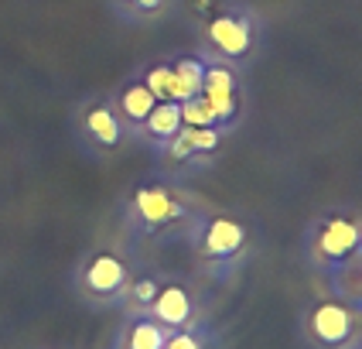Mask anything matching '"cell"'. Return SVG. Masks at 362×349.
Listing matches in <instances>:
<instances>
[{
    "instance_id": "7",
    "label": "cell",
    "mask_w": 362,
    "mask_h": 349,
    "mask_svg": "<svg viewBox=\"0 0 362 349\" xmlns=\"http://www.w3.org/2000/svg\"><path fill=\"white\" fill-rule=\"evenodd\" d=\"M151 305H154V315H158V326H185L192 319V298L178 285L158 287V298Z\"/></svg>"
},
{
    "instance_id": "2",
    "label": "cell",
    "mask_w": 362,
    "mask_h": 349,
    "mask_svg": "<svg viewBox=\"0 0 362 349\" xmlns=\"http://www.w3.org/2000/svg\"><path fill=\"white\" fill-rule=\"evenodd\" d=\"M352 308L342 302H322V305L311 311V336L322 343V346H345L352 339Z\"/></svg>"
},
{
    "instance_id": "15",
    "label": "cell",
    "mask_w": 362,
    "mask_h": 349,
    "mask_svg": "<svg viewBox=\"0 0 362 349\" xmlns=\"http://www.w3.org/2000/svg\"><path fill=\"white\" fill-rule=\"evenodd\" d=\"M216 123H219V117L212 113V106L202 96L181 103V127H216Z\"/></svg>"
},
{
    "instance_id": "17",
    "label": "cell",
    "mask_w": 362,
    "mask_h": 349,
    "mask_svg": "<svg viewBox=\"0 0 362 349\" xmlns=\"http://www.w3.org/2000/svg\"><path fill=\"white\" fill-rule=\"evenodd\" d=\"M158 287H161V285H158L154 278H141V281L134 285V298H137L141 305H151V302L158 298Z\"/></svg>"
},
{
    "instance_id": "3",
    "label": "cell",
    "mask_w": 362,
    "mask_h": 349,
    "mask_svg": "<svg viewBox=\"0 0 362 349\" xmlns=\"http://www.w3.org/2000/svg\"><path fill=\"white\" fill-rule=\"evenodd\" d=\"M202 100L212 106V113L219 123L236 117V72L229 65H205V79H202Z\"/></svg>"
},
{
    "instance_id": "19",
    "label": "cell",
    "mask_w": 362,
    "mask_h": 349,
    "mask_svg": "<svg viewBox=\"0 0 362 349\" xmlns=\"http://www.w3.org/2000/svg\"><path fill=\"white\" fill-rule=\"evenodd\" d=\"M161 349H202L199 343H195V336H171V339H164V346Z\"/></svg>"
},
{
    "instance_id": "14",
    "label": "cell",
    "mask_w": 362,
    "mask_h": 349,
    "mask_svg": "<svg viewBox=\"0 0 362 349\" xmlns=\"http://www.w3.org/2000/svg\"><path fill=\"white\" fill-rule=\"evenodd\" d=\"M164 328L158 322H134L127 336V349H161L164 346Z\"/></svg>"
},
{
    "instance_id": "4",
    "label": "cell",
    "mask_w": 362,
    "mask_h": 349,
    "mask_svg": "<svg viewBox=\"0 0 362 349\" xmlns=\"http://www.w3.org/2000/svg\"><path fill=\"white\" fill-rule=\"evenodd\" d=\"M123 285H127V267L113 253H96L82 267V287L93 298H113L123 291Z\"/></svg>"
},
{
    "instance_id": "13",
    "label": "cell",
    "mask_w": 362,
    "mask_h": 349,
    "mask_svg": "<svg viewBox=\"0 0 362 349\" xmlns=\"http://www.w3.org/2000/svg\"><path fill=\"white\" fill-rule=\"evenodd\" d=\"M144 86L154 93V100H175L178 103V82H175V69L171 65H154L147 76H144Z\"/></svg>"
},
{
    "instance_id": "10",
    "label": "cell",
    "mask_w": 362,
    "mask_h": 349,
    "mask_svg": "<svg viewBox=\"0 0 362 349\" xmlns=\"http://www.w3.org/2000/svg\"><path fill=\"white\" fill-rule=\"evenodd\" d=\"M86 130L100 147H117L120 144V120H117V113L110 106H89Z\"/></svg>"
},
{
    "instance_id": "9",
    "label": "cell",
    "mask_w": 362,
    "mask_h": 349,
    "mask_svg": "<svg viewBox=\"0 0 362 349\" xmlns=\"http://www.w3.org/2000/svg\"><path fill=\"white\" fill-rule=\"evenodd\" d=\"M144 127H147V134H151L154 141H171L181 130V103H175V100L154 103V110H151V117L144 120Z\"/></svg>"
},
{
    "instance_id": "18",
    "label": "cell",
    "mask_w": 362,
    "mask_h": 349,
    "mask_svg": "<svg viewBox=\"0 0 362 349\" xmlns=\"http://www.w3.org/2000/svg\"><path fill=\"white\" fill-rule=\"evenodd\" d=\"M171 154H175V158H178V161H188V158H192V154H195V151H192V147H188V141H185V137H181V130L178 134H175V137H171Z\"/></svg>"
},
{
    "instance_id": "12",
    "label": "cell",
    "mask_w": 362,
    "mask_h": 349,
    "mask_svg": "<svg viewBox=\"0 0 362 349\" xmlns=\"http://www.w3.org/2000/svg\"><path fill=\"white\" fill-rule=\"evenodd\" d=\"M154 93L144 86V82H134V86H127L120 93V110L123 117L130 123H144L147 117H151V110H154Z\"/></svg>"
},
{
    "instance_id": "1",
    "label": "cell",
    "mask_w": 362,
    "mask_h": 349,
    "mask_svg": "<svg viewBox=\"0 0 362 349\" xmlns=\"http://www.w3.org/2000/svg\"><path fill=\"white\" fill-rule=\"evenodd\" d=\"M205 38H209V45L219 52L222 59L236 62L253 48V24H250L246 14L226 11V14H216V18L205 24Z\"/></svg>"
},
{
    "instance_id": "11",
    "label": "cell",
    "mask_w": 362,
    "mask_h": 349,
    "mask_svg": "<svg viewBox=\"0 0 362 349\" xmlns=\"http://www.w3.org/2000/svg\"><path fill=\"white\" fill-rule=\"evenodd\" d=\"M171 69H175V82H178V103L199 96L202 79H205V62L195 59V55H185V59H178Z\"/></svg>"
},
{
    "instance_id": "5",
    "label": "cell",
    "mask_w": 362,
    "mask_h": 349,
    "mask_svg": "<svg viewBox=\"0 0 362 349\" xmlns=\"http://www.w3.org/2000/svg\"><path fill=\"white\" fill-rule=\"evenodd\" d=\"M359 246H362V229L352 219H345V216H335V219H328L318 229V253L325 261L345 264Z\"/></svg>"
},
{
    "instance_id": "8",
    "label": "cell",
    "mask_w": 362,
    "mask_h": 349,
    "mask_svg": "<svg viewBox=\"0 0 362 349\" xmlns=\"http://www.w3.org/2000/svg\"><path fill=\"white\" fill-rule=\"evenodd\" d=\"M137 212L147 226H161L171 216H178V205L164 188H141L137 192Z\"/></svg>"
},
{
    "instance_id": "16",
    "label": "cell",
    "mask_w": 362,
    "mask_h": 349,
    "mask_svg": "<svg viewBox=\"0 0 362 349\" xmlns=\"http://www.w3.org/2000/svg\"><path fill=\"white\" fill-rule=\"evenodd\" d=\"M181 137L188 141V147H192L195 154L219 147V130H216V127H181Z\"/></svg>"
},
{
    "instance_id": "20",
    "label": "cell",
    "mask_w": 362,
    "mask_h": 349,
    "mask_svg": "<svg viewBox=\"0 0 362 349\" xmlns=\"http://www.w3.org/2000/svg\"><path fill=\"white\" fill-rule=\"evenodd\" d=\"M134 11H141V14H158L164 7V0H127Z\"/></svg>"
},
{
    "instance_id": "6",
    "label": "cell",
    "mask_w": 362,
    "mask_h": 349,
    "mask_svg": "<svg viewBox=\"0 0 362 349\" xmlns=\"http://www.w3.org/2000/svg\"><path fill=\"white\" fill-rule=\"evenodd\" d=\"M246 244V229L243 223L229 219V216H216L209 229H205V240H202V250L205 257H216V261H226V257H236Z\"/></svg>"
}]
</instances>
